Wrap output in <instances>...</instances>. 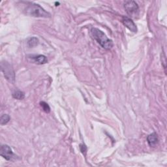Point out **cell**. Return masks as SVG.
<instances>
[{
  "mask_svg": "<svg viewBox=\"0 0 167 167\" xmlns=\"http://www.w3.org/2000/svg\"><path fill=\"white\" fill-rule=\"evenodd\" d=\"M26 7L24 9V11L27 15L33 17L41 18H50L51 17V14L42 8L39 5L30 2H26Z\"/></svg>",
  "mask_w": 167,
  "mask_h": 167,
  "instance_id": "cell-1",
  "label": "cell"
},
{
  "mask_svg": "<svg viewBox=\"0 0 167 167\" xmlns=\"http://www.w3.org/2000/svg\"><path fill=\"white\" fill-rule=\"evenodd\" d=\"M91 33L93 37L95 39L99 44L106 50H110L113 47V42L112 40L108 39L106 35L97 28H92Z\"/></svg>",
  "mask_w": 167,
  "mask_h": 167,
  "instance_id": "cell-2",
  "label": "cell"
},
{
  "mask_svg": "<svg viewBox=\"0 0 167 167\" xmlns=\"http://www.w3.org/2000/svg\"><path fill=\"white\" fill-rule=\"evenodd\" d=\"M1 67L5 78L10 82L14 83L15 81V75L12 65L5 61L1 63Z\"/></svg>",
  "mask_w": 167,
  "mask_h": 167,
  "instance_id": "cell-3",
  "label": "cell"
},
{
  "mask_svg": "<svg viewBox=\"0 0 167 167\" xmlns=\"http://www.w3.org/2000/svg\"><path fill=\"white\" fill-rule=\"evenodd\" d=\"M125 9L130 16L135 17L139 11V6L135 1H127L124 3Z\"/></svg>",
  "mask_w": 167,
  "mask_h": 167,
  "instance_id": "cell-4",
  "label": "cell"
},
{
  "mask_svg": "<svg viewBox=\"0 0 167 167\" xmlns=\"http://www.w3.org/2000/svg\"><path fill=\"white\" fill-rule=\"evenodd\" d=\"M0 155L6 160L9 161L13 157V152L8 145H2L0 148Z\"/></svg>",
  "mask_w": 167,
  "mask_h": 167,
  "instance_id": "cell-5",
  "label": "cell"
},
{
  "mask_svg": "<svg viewBox=\"0 0 167 167\" xmlns=\"http://www.w3.org/2000/svg\"><path fill=\"white\" fill-rule=\"evenodd\" d=\"M122 22L124 24L125 26H126L129 30H130L133 32L136 33L137 32V28L134 23V22L127 17H123L122 18Z\"/></svg>",
  "mask_w": 167,
  "mask_h": 167,
  "instance_id": "cell-6",
  "label": "cell"
},
{
  "mask_svg": "<svg viewBox=\"0 0 167 167\" xmlns=\"http://www.w3.org/2000/svg\"><path fill=\"white\" fill-rule=\"evenodd\" d=\"M147 140L150 146L154 147L159 141L157 134L156 133H153L150 134L147 138Z\"/></svg>",
  "mask_w": 167,
  "mask_h": 167,
  "instance_id": "cell-7",
  "label": "cell"
},
{
  "mask_svg": "<svg viewBox=\"0 0 167 167\" xmlns=\"http://www.w3.org/2000/svg\"><path fill=\"white\" fill-rule=\"evenodd\" d=\"M32 59L33 60V61L35 63L39 64V65L45 64V63H47V61H48L47 57L45 56H43V55H38V56H32Z\"/></svg>",
  "mask_w": 167,
  "mask_h": 167,
  "instance_id": "cell-8",
  "label": "cell"
},
{
  "mask_svg": "<svg viewBox=\"0 0 167 167\" xmlns=\"http://www.w3.org/2000/svg\"><path fill=\"white\" fill-rule=\"evenodd\" d=\"M12 97L16 99H18V100H22L24 99L25 97V95H24V93L21 91H19V90H17L16 91H14L13 93H12Z\"/></svg>",
  "mask_w": 167,
  "mask_h": 167,
  "instance_id": "cell-9",
  "label": "cell"
},
{
  "mask_svg": "<svg viewBox=\"0 0 167 167\" xmlns=\"http://www.w3.org/2000/svg\"><path fill=\"white\" fill-rule=\"evenodd\" d=\"M38 39L36 37H32L27 41L28 46L30 47H34L38 45Z\"/></svg>",
  "mask_w": 167,
  "mask_h": 167,
  "instance_id": "cell-10",
  "label": "cell"
},
{
  "mask_svg": "<svg viewBox=\"0 0 167 167\" xmlns=\"http://www.w3.org/2000/svg\"><path fill=\"white\" fill-rule=\"evenodd\" d=\"M10 120V117L8 114H3L2 115L1 117V120H0V123H1V125H3L7 124V123H8Z\"/></svg>",
  "mask_w": 167,
  "mask_h": 167,
  "instance_id": "cell-11",
  "label": "cell"
},
{
  "mask_svg": "<svg viewBox=\"0 0 167 167\" xmlns=\"http://www.w3.org/2000/svg\"><path fill=\"white\" fill-rule=\"evenodd\" d=\"M40 105H41V106L42 108V110L44 111L46 113H49L50 112V108L49 105L47 103L44 102V101H42V102L40 103Z\"/></svg>",
  "mask_w": 167,
  "mask_h": 167,
  "instance_id": "cell-12",
  "label": "cell"
},
{
  "mask_svg": "<svg viewBox=\"0 0 167 167\" xmlns=\"http://www.w3.org/2000/svg\"><path fill=\"white\" fill-rule=\"evenodd\" d=\"M80 149H81V151L82 153L84 155H86V151H87V147L85 144H82L80 145Z\"/></svg>",
  "mask_w": 167,
  "mask_h": 167,
  "instance_id": "cell-13",
  "label": "cell"
}]
</instances>
